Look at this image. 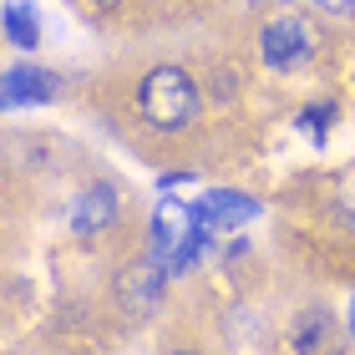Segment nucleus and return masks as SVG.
<instances>
[{"label":"nucleus","mask_w":355,"mask_h":355,"mask_svg":"<svg viewBox=\"0 0 355 355\" xmlns=\"http://www.w3.org/2000/svg\"><path fill=\"white\" fill-rule=\"evenodd\" d=\"M137 107L153 127H188L193 112H198V87L183 67H153L137 87Z\"/></svg>","instance_id":"1"},{"label":"nucleus","mask_w":355,"mask_h":355,"mask_svg":"<svg viewBox=\"0 0 355 355\" xmlns=\"http://www.w3.org/2000/svg\"><path fill=\"white\" fill-rule=\"evenodd\" d=\"M259 56L269 71H304L315 56V31L300 15H274L259 36Z\"/></svg>","instance_id":"2"},{"label":"nucleus","mask_w":355,"mask_h":355,"mask_svg":"<svg viewBox=\"0 0 355 355\" xmlns=\"http://www.w3.org/2000/svg\"><path fill=\"white\" fill-rule=\"evenodd\" d=\"M198 218H193V208L188 203H178V198H163L153 208V229H148V244H153V259L163 264L173 274V259L183 254L193 239H198Z\"/></svg>","instance_id":"3"},{"label":"nucleus","mask_w":355,"mask_h":355,"mask_svg":"<svg viewBox=\"0 0 355 355\" xmlns=\"http://www.w3.org/2000/svg\"><path fill=\"white\" fill-rule=\"evenodd\" d=\"M193 218H198V229H203V234H229V229H244V223L259 218V203L244 198V193L214 188V193H203V198H198Z\"/></svg>","instance_id":"4"},{"label":"nucleus","mask_w":355,"mask_h":355,"mask_svg":"<svg viewBox=\"0 0 355 355\" xmlns=\"http://www.w3.org/2000/svg\"><path fill=\"white\" fill-rule=\"evenodd\" d=\"M117 214H122L117 188L96 183V188H87V193H76V203H71V229L87 234V239H96V234H107L112 223H117Z\"/></svg>","instance_id":"5"},{"label":"nucleus","mask_w":355,"mask_h":355,"mask_svg":"<svg viewBox=\"0 0 355 355\" xmlns=\"http://www.w3.org/2000/svg\"><path fill=\"white\" fill-rule=\"evenodd\" d=\"M51 96H56V82L36 67H10L6 82H0V102L10 112L15 107H41V102H51Z\"/></svg>","instance_id":"6"},{"label":"nucleus","mask_w":355,"mask_h":355,"mask_svg":"<svg viewBox=\"0 0 355 355\" xmlns=\"http://www.w3.org/2000/svg\"><path fill=\"white\" fill-rule=\"evenodd\" d=\"M163 279H168V269L163 264H132V274L122 279V300H127V310L142 315V310H153L157 295H163Z\"/></svg>","instance_id":"7"},{"label":"nucleus","mask_w":355,"mask_h":355,"mask_svg":"<svg viewBox=\"0 0 355 355\" xmlns=\"http://www.w3.org/2000/svg\"><path fill=\"white\" fill-rule=\"evenodd\" d=\"M6 41L21 51H36L41 41V10L36 0H6Z\"/></svg>","instance_id":"8"},{"label":"nucleus","mask_w":355,"mask_h":355,"mask_svg":"<svg viewBox=\"0 0 355 355\" xmlns=\"http://www.w3.org/2000/svg\"><path fill=\"white\" fill-rule=\"evenodd\" d=\"M330 340V315L325 310H304L300 315V330H295V350L300 355H320Z\"/></svg>","instance_id":"9"},{"label":"nucleus","mask_w":355,"mask_h":355,"mask_svg":"<svg viewBox=\"0 0 355 355\" xmlns=\"http://www.w3.org/2000/svg\"><path fill=\"white\" fill-rule=\"evenodd\" d=\"M330 122H335V102H310V107L300 112V132L310 137V142H325Z\"/></svg>","instance_id":"10"},{"label":"nucleus","mask_w":355,"mask_h":355,"mask_svg":"<svg viewBox=\"0 0 355 355\" xmlns=\"http://www.w3.org/2000/svg\"><path fill=\"white\" fill-rule=\"evenodd\" d=\"M320 10H335V15H355V0H315Z\"/></svg>","instance_id":"11"},{"label":"nucleus","mask_w":355,"mask_h":355,"mask_svg":"<svg viewBox=\"0 0 355 355\" xmlns=\"http://www.w3.org/2000/svg\"><path fill=\"white\" fill-rule=\"evenodd\" d=\"M188 183H193L188 173H168V178H163V188H188Z\"/></svg>","instance_id":"12"},{"label":"nucleus","mask_w":355,"mask_h":355,"mask_svg":"<svg viewBox=\"0 0 355 355\" xmlns=\"http://www.w3.org/2000/svg\"><path fill=\"white\" fill-rule=\"evenodd\" d=\"M350 335H355V300H350Z\"/></svg>","instance_id":"13"},{"label":"nucleus","mask_w":355,"mask_h":355,"mask_svg":"<svg viewBox=\"0 0 355 355\" xmlns=\"http://www.w3.org/2000/svg\"><path fill=\"white\" fill-rule=\"evenodd\" d=\"M92 6H117V0H92Z\"/></svg>","instance_id":"14"},{"label":"nucleus","mask_w":355,"mask_h":355,"mask_svg":"<svg viewBox=\"0 0 355 355\" xmlns=\"http://www.w3.org/2000/svg\"><path fill=\"white\" fill-rule=\"evenodd\" d=\"M173 355H193V350H173Z\"/></svg>","instance_id":"15"}]
</instances>
